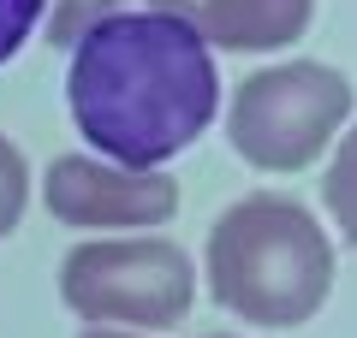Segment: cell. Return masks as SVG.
Returning a JSON list of instances; mask_svg holds the SVG:
<instances>
[{
    "label": "cell",
    "instance_id": "30bf717a",
    "mask_svg": "<svg viewBox=\"0 0 357 338\" xmlns=\"http://www.w3.org/2000/svg\"><path fill=\"white\" fill-rule=\"evenodd\" d=\"M42 13H48V0H0V65L30 42V30L42 24Z\"/></svg>",
    "mask_w": 357,
    "mask_h": 338
},
{
    "label": "cell",
    "instance_id": "5b68a950",
    "mask_svg": "<svg viewBox=\"0 0 357 338\" xmlns=\"http://www.w3.org/2000/svg\"><path fill=\"white\" fill-rule=\"evenodd\" d=\"M42 202L66 225H161L178 208V184L161 172H126L89 154H60L42 178Z\"/></svg>",
    "mask_w": 357,
    "mask_h": 338
},
{
    "label": "cell",
    "instance_id": "3957f363",
    "mask_svg": "<svg viewBox=\"0 0 357 338\" xmlns=\"http://www.w3.org/2000/svg\"><path fill=\"white\" fill-rule=\"evenodd\" d=\"M351 119V77L321 60L262 65L227 107V137L262 172H304Z\"/></svg>",
    "mask_w": 357,
    "mask_h": 338
},
{
    "label": "cell",
    "instance_id": "6da1fadb",
    "mask_svg": "<svg viewBox=\"0 0 357 338\" xmlns=\"http://www.w3.org/2000/svg\"><path fill=\"white\" fill-rule=\"evenodd\" d=\"M66 107L114 166L155 172L215 119V54L191 24L167 13H114L72 42Z\"/></svg>",
    "mask_w": 357,
    "mask_h": 338
},
{
    "label": "cell",
    "instance_id": "8992f818",
    "mask_svg": "<svg viewBox=\"0 0 357 338\" xmlns=\"http://www.w3.org/2000/svg\"><path fill=\"white\" fill-rule=\"evenodd\" d=\"M149 13L191 24L215 48L268 54L304 36L310 18H316V0H149Z\"/></svg>",
    "mask_w": 357,
    "mask_h": 338
},
{
    "label": "cell",
    "instance_id": "52a82bcc",
    "mask_svg": "<svg viewBox=\"0 0 357 338\" xmlns=\"http://www.w3.org/2000/svg\"><path fill=\"white\" fill-rule=\"evenodd\" d=\"M321 202H328L333 225L345 232V243L357 250V125L340 137V149H333V161H328V178H321Z\"/></svg>",
    "mask_w": 357,
    "mask_h": 338
},
{
    "label": "cell",
    "instance_id": "7a4b0ae2",
    "mask_svg": "<svg viewBox=\"0 0 357 338\" xmlns=\"http://www.w3.org/2000/svg\"><path fill=\"white\" fill-rule=\"evenodd\" d=\"M208 291L256 326H304L333 291V243L292 196H244L208 232Z\"/></svg>",
    "mask_w": 357,
    "mask_h": 338
},
{
    "label": "cell",
    "instance_id": "7c38bea8",
    "mask_svg": "<svg viewBox=\"0 0 357 338\" xmlns=\"http://www.w3.org/2000/svg\"><path fill=\"white\" fill-rule=\"evenodd\" d=\"M203 338H238V332H203Z\"/></svg>",
    "mask_w": 357,
    "mask_h": 338
},
{
    "label": "cell",
    "instance_id": "277c9868",
    "mask_svg": "<svg viewBox=\"0 0 357 338\" xmlns=\"http://www.w3.org/2000/svg\"><path fill=\"white\" fill-rule=\"evenodd\" d=\"M60 297L84 321L173 326L197 297L191 255L167 238H96L60 261Z\"/></svg>",
    "mask_w": 357,
    "mask_h": 338
},
{
    "label": "cell",
    "instance_id": "9c48e42d",
    "mask_svg": "<svg viewBox=\"0 0 357 338\" xmlns=\"http://www.w3.org/2000/svg\"><path fill=\"white\" fill-rule=\"evenodd\" d=\"M24 202H30V172H24V154H18L6 137H0V238H6V232L18 225Z\"/></svg>",
    "mask_w": 357,
    "mask_h": 338
},
{
    "label": "cell",
    "instance_id": "8fae6325",
    "mask_svg": "<svg viewBox=\"0 0 357 338\" xmlns=\"http://www.w3.org/2000/svg\"><path fill=\"white\" fill-rule=\"evenodd\" d=\"M84 338H137V332H107V326H96V332H84Z\"/></svg>",
    "mask_w": 357,
    "mask_h": 338
},
{
    "label": "cell",
    "instance_id": "ba28073f",
    "mask_svg": "<svg viewBox=\"0 0 357 338\" xmlns=\"http://www.w3.org/2000/svg\"><path fill=\"white\" fill-rule=\"evenodd\" d=\"M126 0H54L48 13V42H60V48H72L77 36H84L89 24H102V18H114Z\"/></svg>",
    "mask_w": 357,
    "mask_h": 338
}]
</instances>
